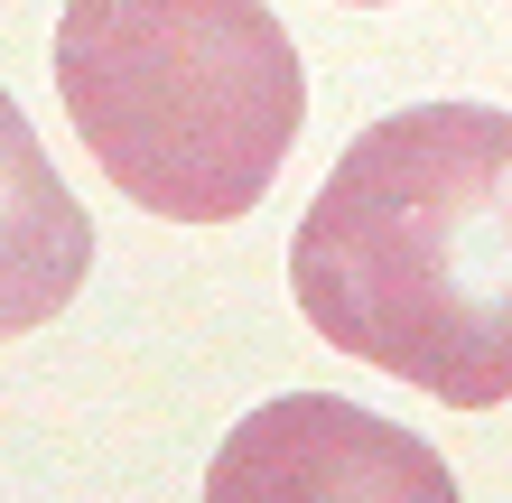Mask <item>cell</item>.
<instances>
[{
	"mask_svg": "<svg viewBox=\"0 0 512 503\" xmlns=\"http://www.w3.org/2000/svg\"><path fill=\"white\" fill-rule=\"evenodd\" d=\"M354 10H382V0H354Z\"/></svg>",
	"mask_w": 512,
	"mask_h": 503,
	"instance_id": "5",
	"label": "cell"
},
{
	"mask_svg": "<svg viewBox=\"0 0 512 503\" xmlns=\"http://www.w3.org/2000/svg\"><path fill=\"white\" fill-rule=\"evenodd\" d=\"M94 271V215L47 168L28 112L0 94V345L56 327V308Z\"/></svg>",
	"mask_w": 512,
	"mask_h": 503,
	"instance_id": "4",
	"label": "cell"
},
{
	"mask_svg": "<svg viewBox=\"0 0 512 503\" xmlns=\"http://www.w3.org/2000/svg\"><path fill=\"white\" fill-rule=\"evenodd\" d=\"M56 103L159 224H233L308 131V66L270 0H66Z\"/></svg>",
	"mask_w": 512,
	"mask_h": 503,
	"instance_id": "2",
	"label": "cell"
},
{
	"mask_svg": "<svg viewBox=\"0 0 512 503\" xmlns=\"http://www.w3.org/2000/svg\"><path fill=\"white\" fill-rule=\"evenodd\" d=\"M205 503H466L419 429L345 392H280L224 429Z\"/></svg>",
	"mask_w": 512,
	"mask_h": 503,
	"instance_id": "3",
	"label": "cell"
},
{
	"mask_svg": "<svg viewBox=\"0 0 512 503\" xmlns=\"http://www.w3.org/2000/svg\"><path fill=\"white\" fill-rule=\"evenodd\" d=\"M298 317L447 410L512 401V112L410 103L345 140L289 233Z\"/></svg>",
	"mask_w": 512,
	"mask_h": 503,
	"instance_id": "1",
	"label": "cell"
}]
</instances>
